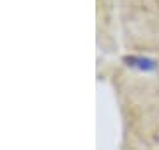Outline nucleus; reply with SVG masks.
Wrapping results in <instances>:
<instances>
[{"instance_id":"nucleus-1","label":"nucleus","mask_w":159,"mask_h":150,"mask_svg":"<svg viewBox=\"0 0 159 150\" xmlns=\"http://www.w3.org/2000/svg\"><path fill=\"white\" fill-rule=\"evenodd\" d=\"M122 60H124L129 67H134V69H138V71H147V73H150V71L157 69V62H156V60H152V58H148V57L127 55V57H124Z\"/></svg>"}]
</instances>
